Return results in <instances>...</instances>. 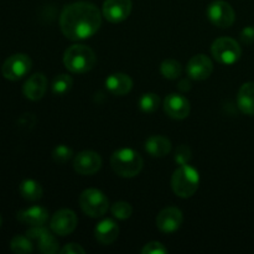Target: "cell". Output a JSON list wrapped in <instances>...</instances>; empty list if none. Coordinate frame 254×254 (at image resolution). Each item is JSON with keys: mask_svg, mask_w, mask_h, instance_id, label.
I'll use <instances>...</instances> for the list:
<instances>
[{"mask_svg": "<svg viewBox=\"0 0 254 254\" xmlns=\"http://www.w3.org/2000/svg\"><path fill=\"white\" fill-rule=\"evenodd\" d=\"M184 216L178 207H166L156 217V226L164 233H174L181 227Z\"/></svg>", "mask_w": 254, "mask_h": 254, "instance_id": "cell-14", "label": "cell"}, {"mask_svg": "<svg viewBox=\"0 0 254 254\" xmlns=\"http://www.w3.org/2000/svg\"><path fill=\"white\" fill-rule=\"evenodd\" d=\"M189 77L195 81H203L211 76L213 71V64L206 55H196L191 57L186 67Z\"/></svg>", "mask_w": 254, "mask_h": 254, "instance_id": "cell-15", "label": "cell"}, {"mask_svg": "<svg viewBox=\"0 0 254 254\" xmlns=\"http://www.w3.org/2000/svg\"><path fill=\"white\" fill-rule=\"evenodd\" d=\"M200 185V175L195 168L189 164L180 165L171 176V188L179 197H191Z\"/></svg>", "mask_w": 254, "mask_h": 254, "instance_id": "cell-4", "label": "cell"}, {"mask_svg": "<svg viewBox=\"0 0 254 254\" xmlns=\"http://www.w3.org/2000/svg\"><path fill=\"white\" fill-rule=\"evenodd\" d=\"M106 88L114 96H124L133 88V79L126 73H113L106 79Z\"/></svg>", "mask_w": 254, "mask_h": 254, "instance_id": "cell-18", "label": "cell"}, {"mask_svg": "<svg viewBox=\"0 0 254 254\" xmlns=\"http://www.w3.org/2000/svg\"><path fill=\"white\" fill-rule=\"evenodd\" d=\"M131 0H106L103 4V16L109 22H122L130 15Z\"/></svg>", "mask_w": 254, "mask_h": 254, "instance_id": "cell-11", "label": "cell"}, {"mask_svg": "<svg viewBox=\"0 0 254 254\" xmlns=\"http://www.w3.org/2000/svg\"><path fill=\"white\" fill-rule=\"evenodd\" d=\"M207 17L215 26L227 29L232 26L236 20V14L233 7L223 0L212 1L207 7Z\"/></svg>", "mask_w": 254, "mask_h": 254, "instance_id": "cell-8", "label": "cell"}, {"mask_svg": "<svg viewBox=\"0 0 254 254\" xmlns=\"http://www.w3.org/2000/svg\"><path fill=\"white\" fill-rule=\"evenodd\" d=\"M60 252L64 254H84L86 251L77 243H69V245L64 246L62 250H60Z\"/></svg>", "mask_w": 254, "mask_h": 254, "instance_id": "cell-31", "label": "cell"}, {"mask_svg": "<svg viewBox=\"0 0 254 254\" xmlns=\"http://www.w3.org/2000/svg\"><path fill=\"white\" fill-rule=\"evenodd\" d=\"M111 210L114 217L118 218V220H127L133 213V207H131L130 203L126 202V201H118L112 206Z\"/></svg>", "mask_w": 254, "mask_h": 254, "instance_id": "cell-27", "label": "cell"}, {"mask_svg": "<svg viewBox=\"0 0 254 254\" xmlns=\"http://www.w3.org/2000/svg\"><path fill=\"white\" fill-rule=\"evenodd\" d=\"M47 89V78L44 73H35L26 79L22 92L30 101H39L45 96Z\"/></svg>", "mask_w": 254, "mask_h": 254, "instance_id": "cell-16", "label": "cell"}, {"mask_svg": "<svg viewBox=\"0 0 254 254\" xmlns=\"http://www.w3.org/2000/svg\"><path fill=\"white\" fill-rule=\"evenodd\" d=\"M241 40H242L243 44L250 45L254 42V27L253 26H248L246 29L242 30L241 32Z\"/></svg>", "mask_w": 254, "mask_h": 254, "instance_id": "cell-32", "label": "cell"}, {"mask_svg": "<svg viewBox=\"0 0 254 254\" xmlns=\"http://www.w3.org/2000/svg\"><path fill=\"white\" fill-rule=\"evenodd\" d=\"M143 158L134 149L123 148L114 151L111 158V166L117 175L122 178H134L143 169Z\"/></svg>", "mask_w": 254, "mask_h": 254, "instance_id": "cell-3", "label": "cell"}, {"mask_svg": "<svg viewBox=\"0 0 254 254\" xmlns=\"http://www.w3.org/2000/svg\"><path fill=\"white\" fill-rule=\"evenodd\" d=\"M237 104L242 113L254 116V82H247L241 86L237 94Z\"/></svg>", "mask_w": 254, "mask_h": 254, "instance_id": "cell-21", "label": "cell"}, {"mask_svg": "<svg viewBox=\"0 0 254 254\" xmlns=\"http://www.w3.org/2000/svg\"><path fill=\"white\" fill-rule=\"evenodd\" d=\"M72 155H73V150L64 144L56 146L52 151V159L57 164H66L67 161L71 160Z\"/></svg>", "mask_w": 254, "mask_h": 254, "instance_id": "cell-28", "label": "cell"}, {"mask_svg": "<svg viewBox=\"0 0 254 254\" xmlns=\"http://www.w3.org/2000/svg\"><path fill=\"white\" fill-rule=\"evenodd\" d=\"M191 158H192V153L191 149L188 145H180L176 148L175 151V161L179 165H185V164L190 163Z\"/></svg>", "mask_w": 254, "mask_h": 254, "instance_id": "cell-29", "label": "cell"}, {"mask_svg": "<svg viewBox=\"0 0 254 254\" xmlns=\"http://www.w3.org/2000/svg\"><path fill=\"white\" fill-rule=\"evenodd\" d=\"M164 111L173 119H185L190 114V102L178 93H171L164 99Z\"/></svg>", "mask_w": 254, "mask_h": 254, "instance_id": "cell-13", "label": "cell"}, {"mask_svg": "<svg viewBox=\"0 0 254 254\" xmlns=\"http://www.w3.org/2000/svg\"><path fill=\"white\" fill-rule=\"evenodd\" d=\"M138 104L144 113H154L160 106V98L155 93H144L139 98Z\"/></svg>", "mask_w": 254, "mask_h": 254, "instance_id": "cell-26", "label": "cell"}, {"mask_svg": "<svg viewBox=\"0 0 254 254\" xmlns=\"http://www.w3.org/2000/svg\"><path fill=\"white\" fill-rule=\"evenodd\" d=\"M97 62L96 54L86 45H72L64 51V64L72 73H86Z\"/></svg>", "mask_w": 254, "mask_h": 254, "instance_id": "cell-2", "label": "cell"}, {"mask_svg": "<svg viewBox=\"0 0 254 254\" xmlns=\"http://www.w3.org/2000/svg\"><path fill=\"white\" fill-rule=\"evenodd\" d=\"M160 72L165 78L178 79L183 73V66L176 60H165L160 66Z\"/></svg>", "mask_w": 254, "mask_h": 254, "instance_id": "cell-23", "label": "cell"}, {"mask_svg": "<svg viewBox=\"0 0 254 254\" xmlns=\"http://www.w3.org/2000/svg\"><path fill=\"white\" fill-rule=\"evenodd\" d=\"M72 84H73V79L68 74H59L54 78L52 81V92H54L56 96H62V94H66L69 89L72 88Z\"/></svg>", "mask_w": 254, "mask_h": 254, "instance_id": "cell-24", "label": "cell"}, {"mask_svg": "<svg viewBox=\"0 0 254 254\" xmlns=\"http://www.w3.org/2000/svg\"><path fill=\"white\" fill-rule=\"evenodd\" d=\"M10 248L16 254H27L34 251V245L27 236H15L10 242Z\"/></svg>", "mask_w": 254, "mask_h": 254, "instance_id": "cell-25", "label": "cell"}, {"mask_svg": "<svg viewBox=\"0 0 254 254\" xmlns=\"http://www.w3.org/2000/svg\"><path fill=\"white\" fill-rule=\"evenodd\" d=\"M20 195L27 201H37L42 197V188L37 181L32 179L24 180L19 186Z\"/></svg>", "mask_w": 254, "mask_h": 254, "instance_id": "cell-22", "label": "cell"}, {"mask_svg": "<svg viewBox=\"0 0 254 254\" xmlns=\"http://www.w3.org/2000/svg\"><path fill=\"white\" fill-rule=\"evenodd\" d=\"M213 59L222 64H233L241 59L242 50L238 42L231 37H220L211 46Z\"/></svg>", "mask_w": 254, "mask_h": 254, "instance_id": "cell-6", "label": "cell"}, {"mask_svg": "<svg viewBox=\"0 0 254 254\" xmlns=\"http://www.w3.org/2000/svg\"><path fill=\"white\" fill-rule=\"evenodd\" d=\"M179 89H180V91H183V92L190 91V89H191L190 81H188V79H183V81H180V83H179Z\"/></svg>", "mask_w": 254, "mask_h": 254, "instance_id": "cell-33", "label": "cell"}, {"mask_svg": "<svg viewBox=\"0 0 254 254\" xmlns=\"http://www.w3.org/2000/svg\"><path fill=\"white\" fill-rule=\"evenodd\" d=\"M119 227L113 220H103L94 228L96 240L102 245H111L118 238Z\"/></svg>", "mask_w": 254, "mask_h": 254, "instance_id": "cell-19", "label": "cell"}, {"mask_svg": "<svg viewBox=\"0 0 254 254\" xmlns=\"http://www.w3.org/2000/svg\"><path fill=\"white\" fill-rule=\"evenodd\" d=\"M143 254H165L168 253V250L161 245L160 242H150L146 243L144 248L141 250Z\"/></svg>", "mask_w": 254, "mask_h": 254, "instance_id": "cell-30", "label": "cell"}, {"mask_svg": "<svg viewBox=\"0 0 254 254\" xmlns=\"http://www.w3.org/2000/svg\"><path fill=\"white\" fill-rule=\"evenodd\" d=\"M101 166L102 158L96 151H81L73 160L74 170L81 175H93L101 169Z\"/></svg>", "mask_w": 254, "mask_h": 254, "instance_id": "cell-12", "label": "cell"}, {"mask_svg": "<svg viewBox=\"0 0 254 254\" xmlns=\"http://www.w3.org/2000/svg\"><path fill=\"white\" fill-rule=\"evenodd\" d=\"M101 24V11L96 5L88 1H77L67 5L60 16L62 34L73 41L93 36Z\"/></svg>", "mask_w": 254, "mask_h": 254, "instance_id": "cell-1", "label": "cell"}, {"mask_svg": "<svg viewBox=\"0 0 254 254\" xmlns=\"http://www.w3.org/2000/svg\"><path fill=\"white\" fill-rule=\"evenodd\" d=\"M32 61L27 55L15 54L7 57L1 66V73L9 81H19L30 72Z\"/></svg>", "mask_w": 254, "mask_h": 254, "instance_id": "cell-7", "label": "cell"}, {"mask_svg": "<svg viewBox=\"0 0 254 254\" xmlns=\"http://www.w3.org/2000/svg\"><path fill=\"white\" fill-rule=\"evenodd\" d=\"M79 206L89 217H102L109 208L107 196L98 189H87L79 196Z\"/></svg>", "mask_w": 254, "mask_h": 254, "instance_id": "cell-5", "label": "cell"}, {"mask_svg": "<svg viewBox=\"0 0 254 254\" xmlns=\"http://www.w3.org/2000/svg\"><path fill=\"white\" fill-rule=\"evenodd\" d=\"M145 151L154 158H163L171 151V141L163 135H151L145 141Z\"/></svg>", "mask_w": 254, "mask_h": 254, "instance_id": "cell-20", "label": "cell"}, {"mask_svg": "<svg viewBox=\"0 0 254 254\" xmlns=\"http://www.w3.org/2000/svg\"><path fill=\"white\" fill-rule=\"evenodd\" d=\"M26 236L32 241L37 243V248L41 253L45 254H55L60 252V243L54 235L49 232L46 228L42 226L31 227L26 232Z\"/></svg>", "mask_w": 254, "mask_h": 254, "instance_id": "cell-9", "label": "cell"}, {"mask_svg": "<svg viewBox=\"0 0 254 254\" xmlns=\"http://www.w3.org/2000/svg\"><path fill=\"white\" fill-rule=\"evenodd\" d=\"M77 223H78V220H77L76 213L68 208H64V210L57 211L52 216L50 226L56 235L67 236L76 230Z\"/></svg>", "mask_w": 254, "mask_h": 254, "instance_id": "cell-10", "label": "cell"}, {"mask_svg": "<svg viewBox=\"0 0 254 254\" xmlns=\"http://www.w3.org/2000/svg\"><path fill=\"white\" fill-rule=\"evenodd\" d=\"M1 223H2V217L1 215H0V227H1Z\"/></svg>", "mask_w": 254, "mask_h": 254, "instance_id": "cell-34", "label": "cell"}, {"mask_svg": "<svg viewBox=\"0 0 254 254\" xmlns=\"http://www.w3.org/2000/svg\"><path fill=\"white\" fill-rule=\"evenodd\" d=\"M16 218L20 222L29 225L31 227L44 226L49 220V211L41 206H32L17 212Z\"/></svg>", "mask_w": 254, "mask_h": 254, "instance_id": "cell-17", "label": "cell"}]
</instances>
